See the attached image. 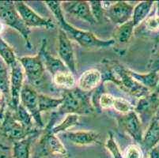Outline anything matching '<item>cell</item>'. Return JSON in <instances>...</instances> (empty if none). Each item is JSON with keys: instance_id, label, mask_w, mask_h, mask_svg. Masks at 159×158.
<instances>
[{"instance_id": "6da1fadb", "label": "cell", "mask_w": 159, "mask_h": 158, "mask_svg": "<svg viewBox=\"0 0 159 158\" xmlns=\"http://www.w3.org/2000/svg\"><path fill=\"white\" fill-rule=\"evenodd\" d=\"M91 93H85L79 88L70 90H64L63 94V102L61 106L53 111L51 115L50 121L45 126L44 130H50L56 125L57 120L63 115L68 114L77 115H89L95 112L90 101Z\"/></svg>"}, {"instance_id": "7a4b0ae2", "label": "cell", "mask_w": 159, "mask_h": 158, "mask_svg": "<svg viewBox=\"0 0 159 158\" xmlns=\"http://www.w3.org/2000/svg\"><path fill=\"white\" fill-rule=\"evenodd\" d=\"M108 69L102 74V82H112L116 86L120 87L121 90L137 99H141L151 93V91L142 85L131 78L128 72V69L120 63L114 61H106Z\"/></svg>"}, {"instance_id": "3957f363", "label": "cell", "mask_w": 159, "mask_h": 158, "mask_svg": "<svg viewBox=\"0 0 159 158\" xmlns=\"http://www.w3.org/2000/svg\"><path fill=\"white\" fill-rule=\"evenodd\" d=\"M59 25H60V28L64 30L70 40L76 41L81 47L86 49L92 50V49L105 48V47H111L116 43L113 39L102 40L97 37L91 32L75 28V26L69 24L66 20L59 22Z\"/></svg>"}, {"instance_id": "277c9868", "label": "cell", "mask_w": 159, "mask_h": 158, "mask_svg": "<svg viewBox=\"0 0 159 158\" xmlns=\"http://www.w3.org/2000/svg\"><path fill=\"white\" fill-rule=\"evenodd\" d=\"M40 133V130L30 131L14 117L11 109L7 108L2 121L0 123V138L13 145L32 134Z\"/></svg>"}, {"instance_id": "5b68a950", "label": "cell", "mask_w": 159, "mask_h": 158, "mask_svg": "<svg viewBox=\"0 0 159 158\" xmlns=\"http://www.w3.org/2000/svg\"><path fill=\"white\" fill-rule=\"evenodd\" d=\"M0 21L18 31L25 41L27 48H32V43L30 42L31 30L25 25L17 11L14 2L0 1Z\"/></svg>"}, {"instance_id": "8992f818", "label": "cell", "mask_w": 159, "mask_h": 158, "mask_svg": "<svg viewBox=\"0 0 159 158\" xmlns=\"http://www.w3.org/2000/svg\"><path fill=\"white\" fill-rule=\"evenodd\" d=\"M25 72V77L30 85L37 89L45 87V67L40 55L34 56H22L18 58Z\"/></svg>"}, {"instance_id": "52a82bcc", "label": "cell", "mask_w": 159, "mask_h": 158, "mask_svg": "<svg viewBox=\"0 0 159 158\" xmlns=\"http://www.w3.org/2000/svg\"><path fill=\"white\" fill-rule=\"evenodd\" d=\"M105 15L114 25L120 26L132 19L135 6L124 1L102 2Z\"/></svg>"}, {"instance_id": "ba28073f", "label": "cell", "mask_w": 159, "mask_h": 158, "mask_svg": "<svg viewBox=\"0 0 159 158\" xmlns=\"http://www.w3.org/2000/svg\"><path fill=\"white\" fill-rule=\"evenodd\" d=\"M68 153L56 134L46 131L41 134L35 153V158H42L48 156H67Z\"/></svg>"}, {"instance_id": "9c48e42d", "label": "cell", "mask_w": 159, "mask_h": 158, "mask_svg": "<svg viewBox=\"0 0 159 158\" xmlns=\"http://www.w3.org/2000/svg\"><path fill=\"white\" fill-rule=\"evenodd\" d=\"M39 92L29 84H25L20 95V104L30 112L39 129H44L45 125L39 108Z\"/></svg>"}, {"instance_id": "30bf717a", "label": "cell", "mask_w": 159, "mask_h": 158, "mask_svg": "<svg viewBox=\"0 0 159 158\" xmlns=\"http://www.w3.org/2000/svg\"><path fill=\"white\" fill-rule=\"evenodd\" d=\"M14 6L24 22L30 29L43 28L48 30L56 29V24L51 19L40 16L23 1H15Z\"/></svg>"}, {"instance_id": "8fae6325", "label": "cell", "mask_w": 159, "mask_h": 158, "mask_svg": "<svg viewBox=\"0 0 159 158\" xmlns=\"http://www.w3.org/2000/svg\"><path fill=\"white\" fill-rule=\"evenodd\" d=\"M118 124L123 131L126 133L138 145H141L143 138V125L135 111L121 115L118 118Z\"/></svg>"}, {"instance_id": "7c38bea8", "label": "cell", "mask_w": 159, "mask_h": 158, "mask_svg": "<svg viewBox=\"0 0 159 158\" xmlns=\"http://www.w3.org/2000/svg\"><path fill=\"white\" fill-rule=\"evenodd\" d=\"M11 101L7 105L10 109L16 110L20 104V95L24 86L25 72L22 66L18 61L11 66Z\"/></svg>"}, {"instance_id": "4fadbf2b", "label": "cell", "mask_w": 159, "mask_h": 158, "mask_svg": "<svg viewBox=\"0 0 159 158\" xmlns=\"http://www.w3.org/2000/svg\"><path fill=\"white\" fill-rule=\"evenodd\" d=\"M58 55L60 60L66 65L69 70L73 74L76 73V58L71 40L61 28L59 29L58 34Z\"/></svg>"}, {"instance_id": "5bb4252c", "label": "cell", "mask_w": 159, "mask_h": 158, "mask_svg": "<svg viewBox=\"0 0 159 158\" xmlns=\"http://www.w3.org/2000/svg\"><path fill=\"white\" fill-rule=\"evenodd\" d=\"M159 108V97L154 93L139 100L135 106V111L139 117L143 125L147 124L149 125L155 115Z\"/></svg>"}, {"instance_id": "9a60e30c", "label": "cell", "mask_w": 159, "mask_h": 158, "mask_svg": "<svg viewBox=\"0 0 159 158\" xmlns=\"http://www.w3.org/2000/svg\"><path fill=\"white\" fill-rule=\"evenodd\" d=\"M62 8L63 12L82 20L89 25H95L97 23L94 19L89 2L86 1H66L62 2Z\"/></svg>"}, {"instance_id": "2e32d148", "label": "cell", "mask_w": 159, "mask_h": 158, "mask_svg": "<svg viewBox=\"0 0 159 158\" xmlns=\"http://www.w3.org/2000/svg\"><path fill=\"white\" fill-rule=\"evenodd\" d=\"M63 134L66 138L77 146L102 145L101 141V134L93 130L66 131Z\"/></svg>"}, {"instance_id": "e0dca14e", "label": "cell", "mask_w": 159, "mask_h": 158, "mask_svg": "<svg viewBox=\"0 0 159 158\" xmlns=\"http://www.w3.org/2000/svg\"><path fill=\"white\" fill-rule=\"evenodd\" d=\"M47 40L43 39L40 52H39V54L40 55V57L42 59L45 69L51 74L52 76H54L56 74L59 72L69 70L68 68L60 60V58L55 57L54 56L50 54V52L47 48Z\"/></svg>"}, {"instance_id": "ac0fdd59", "label": "cell", "mask_w": 159, "mask_h": 158, "mask_svg": "<svg viewBox=\"0 0 159 158\" xmlns=\"http://www.w3.org/2000/svg\"><path fill=\"white\" fill-rule=\"evenodd\" d=\"M102 83V73L96 68L86 70L77 82V88L85 93H92Z\"/></svg>"}, {"instance_id": "d6986e66", "label": "cell", "mask_w": 159, "mask_h": 158, "mask_svg": "<svg viewBox=\"0 0 159 158\" xmlns=\"http://www.w3.org/2000/svg\"><path fill=\"white\" fill-rule=\"evenodd\" d=\"M159 145V121L155 116L153 118L144 133L140 147L143 151L148 153Z\"/></svg>"}, {"instance_id": "ffe728a7", "label": "cell", "mask_w": 159, "mask_h": 158, "mask_svg": "<svg viewBox=\"0 0 159 158\" xmlns=\"http://www.w3.org/2000/svg\"><path fill=\"white\" fill-rule=\"evenodd\" d=\"M128 72L131 78H134L142 85L150 89L152 93L155 90L158 85L159 75L157 72L150 71L147 74H139L130 69H128Z\"/></svg>"}, {"instance_id": "44dd1931", "label": "cell", "mask_w": 159, "mask_h": 158, "mask_svg": "<svg viewBox=\"0 0 159 158\" xmlns=\"http://www.w3.org/2000/svg\"><path fill=\"white\" fill-rule=\"evenodd\" d=\"M154 2L153 1H143L135 6L132 15V21L136 28L142 22H143L151 11Z\"/></svg>"}, {"instance_id": "7402d4cb", "label": "cell", "mask_w": 159, "mask_h": 158, "mask_svg": "<svg viewBox=\"0 0 159 158\" xmlns=\"http://www.w3.org/2000/svg\"><path fill=\"white\" fill-rule=\"evenodd\" d=\"M40 133L32 134L21 141L15 142L12 146L14 158H30V146L32 142Z\"/></svg>"}, {"instance_id": "603a6c76", "label": "cell", "mask_w": 159, "mask_h": 158, "mask_svg": "<svg viewBox=\"0 0 159 158\" xmlns=\"http://www.w3.org/2000/svg\"><path fill=\"white\" fill-rule=\"evenodd\" d=\"M135 28L132 20L117 26L113 32V40L122 44L127 43L132 37Z\"/></svg>"}, {"instance_id": "cb8c5ba5", "label": "cell", "mask_w": 159, "mask_h": 158, "mask_svg": "<svg viewBox=\"0 0 159 158\" xmlns=\"http://www.w3.org/2000/svg\"><path fill=\"white\" fill-rule=\"evenodd\" d=\"M53 83L56 86L62 88L63 90H70L75 88L76 81L75 76L70 70L61 71L52 76Z\"/></svg>"}, {"instance_id": "d4e9b609", "label": "cell", "mask_w": 159, "mask_h": 158, "mask_svg": "<svg viewBox=\"0 0 159 158\" xmlns=\"http://www.w3.org/2000/svg\"><path fill=\"white\" fill-rule=\"evenodd\" d=\"M0 90L5 96L7 105L11 101V74L8 71V66L0 58Z\"/></svg>"}, {"instance_id": "484cf974", "label": "cell", "mask_w": 159, "mask_h": 158, "mask_svg": "<svg viewBox=\"0 0 159 158\" xmlns=\"http://www.w3.org/2000/svg\"><path fill=\"white\" fill-rule=\"evenodd\" d=\"M39 108L40 112L52 111V110L57 109L62 105L63 102V97H52L46 94L39 93Z\"/></svg>"}, {"instance_id": "4316f807", "label": "cell", "mask_w": 159, "mask_h": 158, "mask_svg": "<svg viewBox=\"0 0 159 158\" xmlns=\"http://www.w3.org/2000/svg\"><path fill=\"white\" fill-rule=\"evenodd\" d=\"M79 120H80V115H77V114H68V115H66L65 116V118L63 119V120L60 124H56L50 130H44L49 131V132L52 133L54 134H57L59 133L62 132L64 133L67 131L69 128L79 124Z\"/></svg>"}, {"instance_id": "83f0119b", "label": "cell", "mask_w": 159, "mask_h": 158, "mask_svg": "<svg viewBox=\"0 0 159 158\" xmlns=\"http://www.w3.org/2000/svg\"><path fill=\"white\" fill-rule=\"evenodd\" d=\"M13 113H14V117H15V118L17 119V120H18V121L27 129V130H30V131H34V130H37V129L33 128V121L34 122V120H33L32 115H30V112H29L21 104H19V106L18 107L17 109L13 111Z\"/></svg>"}, {"instance_id": "f1b7e54d", "label": "cell", "mask_w": 159, "mask_h": 158, "mask_svg": "<svg viewBox=\"0 0 159 158\" xmlns=\"http://www.w3.org/2000/svg\"><path fill=\"white\" fill-rule=\"evenodd\" d=\"M0 58L10 67L18 61V58L12 47L1 37H0Z\"/></svg>"}, {"instance_id": "f546056e", "label": "cell", "mask_w": 159, "mask_h": 158, "mask_svg": "<svg viewBox=\"0 0 159 158\" xmlns=\"http://www.w3.org/2000/svg\"><path fill=\"white\" fill-rule=\"evenodd\" d=\"M112 108L121 115H125L131 111H135V106L128 100L123 97H115Z\"/></svg>"}, {"instance_id": "4dcf8cb0", "label": "cell", "mask_w": 159, "mask_h": 158, "mask_svg": "<svg viewBox=\"0 0 159 158\" xmlns=\"http://www.w3.org/2000/svg\"><path fill=\"white\" fill-rule=\"evenodd\" d=\"M105 146L113 158H123V153L117 145L114 135L111 131L108 133V138L105 143Z\"/></svg>"}, {"instance_id": "1f68e13d", "label": "cell", "mask_w": 159, "mask_h": 158, "mask_svg": "<svg viewBox=\"0 0 159 158\" xmlns=\"http://www.w3.org/2000/svg\"><path fill=\"white\" fill-rule=\"evenodd\" d=\"M44 3L52 13L58 23L66 20L64 17V12L63 11V8H62V2H60V1H45Z\"/></svg>"}, {"instance_id": "d6a6232c", "label": "cell", "mask_w": 159, "mask_h": 158, "mask_svg": "<svg viewBox=\"0 0 159 158\" xmlns=\"http://www.w3.org/2000/svg\"><path fill=\"white\" fill-rule=\"evenodd\" d=\"M105 92V83L102 82L98 88L94 89L93 92L91 93L90 96V101L91 104L94 109L95 112L101 113L102 111V108L100 107V98L102 97V93Z\"/></svg>"}, {"instance_id": "836d02e7", "label": "cell", "mask_w": 159, "mask_h": 158, "mask_svg": "<svg viewBox=\"0 0 159 158\" xmlns=\"http://www.w3.org/2000/svg\"><path fill=\"white\" fill-rule=\"evenodd\" d=\"M123 158H143V151L138 144H130L124 150Z\"/></svg>"}, {"instance_id": "e575fe53", "label": "cell", "mask_w": 159, "mask_h": 158, "mask_svg": "<svg viewBox=\"0 0 159 158\" xmlns=\"http://www.w3.org/2000/svg\"><path fill=\"white\" fill-rule=\"evenodd\" d=\"M143 25L146 31L153 33H159V15L154 14L149 16L143 21Z\"/></svg>"}, {"instance_id": "d590c367", "label": "cell", "mask_w": 159, "mask_h": 158, "mask_svg": "<svg viewBox=\"0 0 159 158\" xmlns=\"http://www.w3.org/2000/svg\"><path fill=\"white\" fill-rule=\"evenodd\" d=\"M89 3L94 19L96 20L97 23H100L105 15V11L102 7V1H90Z\"/></svg>"}, {"instance_id": "8d00e7d4", "label": "cell", "mask_w": 159, "mask_h": 158, "mask_svg": "<svg viewBox=\"0 0 159 158\" xmlns=\"http://www.w3.org/2000/svg\"><path fill=\"white\" fill-rule=\"evenodd\" d=\"M114 100H115V97H113L112 94L106 92L103 93L101 98H100V107H101L102 110L112 108Z\"/></svg>"}, {"instance_id": "74e56055", "label": "cell", "mask_w": 159, "mask_h": 158, "mask_svg": "<svg viewBox=\"0 0 159 158\" xmlns=\"http://www.w3.org/2000/svg\"><path fill=\"white\" fill-rule=\"evenodd\" d=\"M150 71H156L159 72V52L158 54L156 56L155 59L154 60H151V63L150 64Z\"/></svg>"}, {"instance_id": "f35d334b", "label": "cell", "mask_w": 159, "mask_h": 158, "mask_svg": "<svg viewBox=\"0 0 159 158\" xmlns=\"http://www.w3.org/2000/svg\"><path fill=\"white\" fill-rule=\"evenodd\" d=\"M149 158H159V146H156L148 153Z\"/></svg>"}, {"instance_id": "ab89813d", "label": "cell", "mask_w": 159, "mask_h": 158, "mask_svg": "<svg viewBox=\"0 0 159 158\" xmlns=\"http://www.w3.org/2000/svg\"><path fill=\"white\" fill-rule=\"evenodd\" d=\"M6 109H7V107L0 106V123L2 121V120H3Z\"/></svg>"}, {"instance_id": "60d3db41", "label": "cell", "mask_w": 159, "mask_h": 158, "mask_svg": "<svg viewBox=\"0 0 159 158\" xmlns=\"http://www.w3.org/2000/svg\"><path fill=\"white\" fill-rule=\"evenodd\" d=\"M158 75H159V72H158ZM153 93H154L156 96H158L159 97V81H158V85H157V88H156V89Z\"/></svg>"}, {"instance_id": "b9f144b4", "label": "cell", "mask_w": 159, "mask_h": 158, "mask_svg": "<svg viewBox=\"0 0 159 158\" xmlns=\"http://www.w3.org/2000/svg\"><path fill=\"white\" fill-rule=\"evenodd\" d=\"M2 30H3V23L0 21V33H2Z\"/></svg>"}, {"instance_id": "7bdbcfd3", "label": "cell", "mask_w": 159, "mask_h": 158, "mask_svg": "<svg viewBox=\"0 0 159 158\" xmlns=\"http://www.w3.org/2000/svg\"><path fill=\"white\" fill-rule=\"evenodd\" d=\"M154 116H155L156 118L157 119V120H158V121H159V108H158V109H157V112H156V114H155V115H154Z\"/></svg>"}, {"instance_id": "ee69618b", "label": "cell", "mask_w": 159, "mask_h": 158, "mask_svg": "<svg viewBox=\"0 0 159 158\" xmlns=\"http://www.w3.org/2000/svg\"><path fill=\"white\" fill-rule=\"evenodd\" d=\"M0 158H14L12 156V155L10 156H0Z\"/></svg>"}, {"instance_id": "f6af8a7d", "label": "cell", "mask_w": 159, "mask_h": 158, "mask_svg": "<svg viewBox=\"0 0 159 158\" xmlns=\"http://www.w3.org/2000/svg\"><path fill=\"white\" fill-rule=\"evenodd\" d=\"M65 158H68V157H65Z\"/></svg>"}, {"instance_id": "bcb514c9", "label": "cell", "mask_w": 159, "mask_h": 158, "mask_svg": "<svg viewBox=\"0 0 159 158\" xmlns=\"http://www.w3.org/2000/svg\"><path fill=\"white\" fill-rule=\"evenodd\" d=\"M158 146H159V145H158Z\"/></svg>"}]
</instances>
